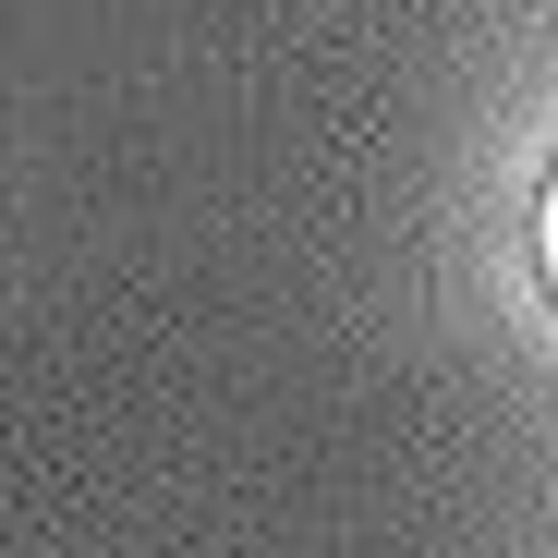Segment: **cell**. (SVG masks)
I'll list each match as a JSON object with an SVG mask.
<instances>
[{
    "label": "cell",
    "instance_id": "cell-1",
    "mask_svg": "<svg viewBox=\"0 0 558 558\" xmlns=\"http://www.w3.org/2000/svg\"><path fill=\"white\" fill-rule=\"evenodd\" d=\"M522 255H534V292H546V316H558V158H546V182H534V219H522Z\"/></svg>",
    "mask_w": 558,
    "mask_h": 558
}]
</instances>
